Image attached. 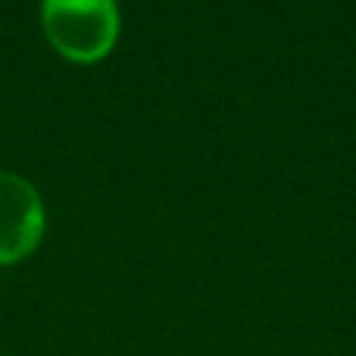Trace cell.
<instances>
[{
    "label": "cell",
    "mask_w": 356,
    "mask_h": 356,
    "mask_svg": "<svg viewBox=\"0 0 356 356\" xmlns=\"http://www.w3.org/2000/svg\"><path fill=\"white\" fill-rule=\"evenodd\" d=\"M41 25L50 44L72 60H100L119 35L116 0H41Z\"/></svg>",
    "instance_id": "1"
},
{
    "label": "cell",
    "mask_w": 356,
    "mask_h": 356,
    "mask_svg": "<svg viewBox=\"0 0 356 356\" xmlns=\"http://www.w3.org/2000/svg\"><path fill=\"white\" fill-rule=\"evenodd\" d=\"M44 203L35 184L0 169V263L29 257L44 234Z\"/></svg>",
    "instance_id": "2"
}]
</instances>
